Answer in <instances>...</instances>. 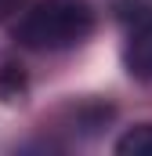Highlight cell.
<instances>
[{"mask_svg":"<svg viewBox=\"0 0 152 156\" xmlns=\"http://www.w3.org/2000/svg\"><path fill=\"white\" fill-rule=\"evenodd\" d=\"M94 11L91 0H36L15 26L18 47L29 51H65L91 37Z\"/></svg>","mask_w":152,"mask_h":156,"instance_id":"1","label":"cell"},{"mask_svg":"<svg viewBox=\"0 0 152 156\" xmlns=\"http://www.w3.org/2000/svg\"><path fill=\"white\" fill-rule=\"evenodd\" d=\"M123 62H127L130 76L152 80V11L134 15L130 37H127V47H123Z\"/></svg>","mask_w":152,"mask_h":156,"instance_id":"2","label":"cell"},{"mask_svg":"<svg viewBox=\"0 0 152 156\" xmlns=\"http://www.w3.org/2000/svg\"><path fill=\"white\" fill-rule=\"evenodd\" d=\"M22 91H26V73H22V66H18L15 58L0 55V98H4V102H15Z\"/></svg>","mask_w":152,"mask_h":156,"instance_id":"3","label":"cell"},{"mask_svg":"<svg viewBox=\"0 0 152 156\" xmlns=\"http://www.w3.org/2000/svg\"><path fill=\"white\" fill-rule=\"evenodd\" d=\"M116 153L123 156H141V153H152V127L145 123V127H134V131H127L119 142H116Z\"/></svg>","mask_w":152,"mask_h":156,"instance_id":"4","label":"cell"}]
</instances>
